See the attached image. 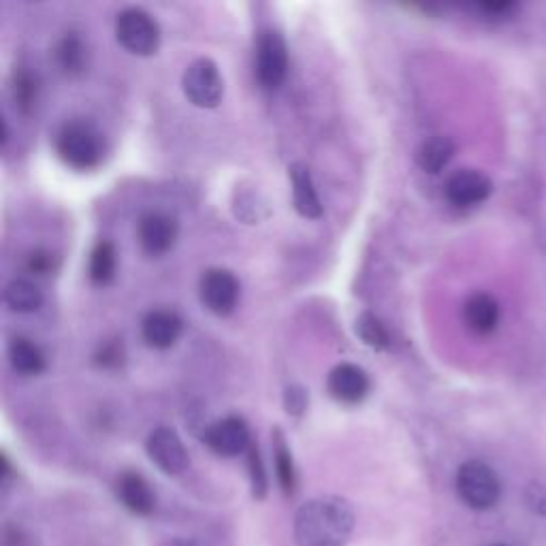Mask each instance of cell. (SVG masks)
<instances>
[{"mask_svg": "<svg viewBox=\"0 0 546 546\" xmlns=\"http://www.w3.org/2000/svg\"><path fill=\"white\" fill-rule=\"evenodd\" d=\"M355 530V510L342 497L325 495L305 502L295 514L299 546H344Z\"/></svg>", "mask_w": 546, "mask_h": 546, "instance_id": "cell-1", "label": "cell"}, {"mask_svg": "<svg viewBox=\"0 0 546 546\" xmlns=\"http://www.w3.org/2000/svg\"><path fill=\"white\" fill-rule=\"evenodd\" d=\"M56 152L64 164L78 171L97 167L103 156L101 133L86 120L67 122L56 137Z\"/></svg>", "mask_w": 546, "mask_h": 546, "instance_id": "cell-2", "label": "cell"}, {"mask_svg": "<svg viewBox=\"0 0 546 546\" xmlns=\"http://www.w3.org/2000/svg\"><path fill=\"white\" fill-rule=\"evenodd\" d=\"M117 43L134 56H152L161 45V28L143 9H125L116 20Z\"/></svg>", "mask_w": 546, "mask_h": 546, "instance_id": "cell-3", "label": "cell"}, {"mask_svg": "<svg viewBox=\"0 0 546 546\" xmlns=\"http://www.w3.org/2000/svg\"><path fill=\"white\" fill-rule=\"evenodd\" d=\"M457 491L469 508L489 510L500 500V480L486 463L467 461L457 474Z\"/></svg>", "mask_w": 546, "mask_h": 546, "instance_id": "cell-4", "label": "cell"}, {"mask_svg": "<svg viewBox=\"0 0 546 546\" xmlns=\"http://www.w3.org/2000/svg\"><path fill=\"white\" fill-rule=\"evenodd\" d=\"M181 88H184L188 101L195 107H218L222 94H225V81H222L218 64L209 58H199L186 69L184 78H181Z\"/></svg>", "mask_w": 546, "mask_h": 546, "instance_id": "cell-5", "label": "cell"}, {"mask_svg": "<svg viewBox=\"0 0 546 546\" xmlns=\"http://www.w3.org/2000/svg\"><path fill=\"white\" fill-rule=\"evenodd\" d=\"M289 73V47L280 32L265 31L256 43V78L265 90L284 84Z\"/></svg>", "mask_w": 546, "mask_h": 546, "instance_id": "cell-6", "label": "cell"}, {"mask_svg": "<svg viewBox=\"0 0 546 546\" xmlns=\"http://www.w3.org/2000/svg\"><path fill=\"white\" fill-rule=\"evenodd\" d=\"M199 295L209 312L227 316L239 301V282L228 269H208L199 282Z\"/></svg>", "mask_w": 546, "mask_h": 546, "instance_id": "cell-7", "label": "cell"}, {"mask_svg": "<svg viewBox=\"0 0 546 546\" xmlns=\"http://www.w3.org/2000/svg\"><path fill=\"white\" fill-rule=\"evenodd\" d=\"M145 450L152 463L164 474H181L188 467V453L186 446L181 442L178 433L169 427H158L150 433L148 442H145Z\"/></svg>", "mask_w": 546, "mask_h": 546, "instance_id": "cell-8", "label": "cell"}, {"mask_svg": "<svg viewBox=\"0 0 546 546\" xmlns=\"http://www.w3.org/2000/svg\"><path fill=\"white\" fill-rule=\"evenodd\" d=\"M203 440L220 457H237L248 453V449L252 446L248 425L239 416H227V419L209 425Z\"/></svg>", "mask_w": 546, "mask_h": 546, "instance_id": "cell-9", "label": "cell"}, {"mask_svg": "<svg viewBox=\"0 0 546 546\" xmlns=\"http://www.w3.org/2000/svg\"><path fill=\"white\" fill-rule=\"evenodd\" d=\"M137 237L141 248L150 256L167 254L178 239V222L171 216L161 214V211H152L139 220Z\"/></svg>", "mask_w": 546, "mask_h": 546, "instance_id": "cell-10", "label": "cell"}, {"mask_svg": "<svg viewBox=\"0 0 546 546\" xmlns=\"http://www.w3.org/2000/svg\"><path fill=\"white\" fill-rule=\"evenodd\" d=\"M493 190L491 180L485 173L474 171V169H461L453 173L446 181V199L457 208H469V205L483 203L489 199Z\"/></svg>", "mask_w": 546, "mask_h": 546, "instance_id": "cell-11", "label": "cell"}, {"mask_svg": "<svg viewBox=\"0 0 546 546\" xmlns=\"http://www.w3.org/2000/svg\"><path fill=\"white\" fill-rule=\"evenodd\" d=\"M327 391L336 402L355 406V403H359L367 397L369 378L359 366L342 363V366L333 367L331 374H329Z\"/></svg>", "mask_w": 546, "mask_h": 546, "instance_id": "cell-12", "label": "cell"}, {"mask_svg": "<svg viewBox=\"0 0 546 546\" xmlns=\"http://www.w3.org/2000/svg\"><path fill=\"white\" fill-rule=\"evenodd\" d=\"M181 329H184V322L173 310H154L143 319L141 336H143L150 348L167 350L178 342Z\"/></svg>", "mask_w": 546, "mask_h": 546, "instance_id": "cell-13", "label": "cell"}, {"mask_svg": "<svg viewBox=\"0 0 546 546\" xmlns=\"http://www.w3.org/2000/svg\"><path fill=\"white\" fill-rule=\"evenodd\" d=\"M291 184H292V205L297 214L308 220H316L322 216V205L316 192L312 175L303 162H292L289 167Z\"/></svg>", "mask_w": 546, "mask_h": 546, "instance_id": "cell-14", "label": "cell"}, {"mask_svg": "<svg viewBox=\"0 0 546 546\" xmlns=\"http://www.w3.org/2000/svg\"><path fill=\"white\" fill-rule=\"evenodd\" d=\"M463 319L474 333L486 336L500 322V305L486 292H474L463 305Z\"/></svg>", "mask_w": 546, "mask_h": 546, "instance_id": "cell-15", "label": "cell"}, {"mask_svg": "<svg viewBox=\"0 0 546 546\" xmlns=\"http://www.w3.org/2000/svg\"><path fill=\"white\" fill-rule=\"evenodd\" d=\"M117 495L134 514H150L154 510V491H152L148 480L134 472L122 474L120 480H117Z\"/></svg>", "mask_w": 546, "mask_h": 546, "instance_id": "cell-16", "label": "cell"}, {"mask_svg": "<svg viewBox=\"0 0 546 546\" xmlns=\"http://www.w3.org/2000/svg\"><path fill=\"white\" fill-rule=\"evenodd\" d=\"M9 361L11 367L22 375H37L45 369V356L37 344L31 339L15 338L9 344Z\"/></svg>", "mask_w": 546, "mask_h": 546, "instance_id": "cell-17", "label": "cell"}, {"mask_svg": "<svg viewBox=\"0 0 546 546\" xmlns=\"http://www.w3.org/2000/svg\"><path fill=\"white\" fill-rule=\"evenodd\" d=\"M455 154V143L449 137L427 139L416 152V162L425 173H440Z\"/></svg>", "mask_w": 546, "mask_h": 546, "instance_id": "cell-18", "label": "cell"}, {"mask_svg": "<svg viewBox=\"0 0 546 546\" xmlns=\"http://www.w3.org/2000/svg\"><path fill=\"white\" fill-rule=\"evenodd\" d=\"M5 303L11 312L20 314H31L37 312L43 303V295H41L39 286L32 284L28 280H14L9 282L7 289H5Z\"/></svg>", "mask_w": 546, "mask_h": 546, "instance_id": "cell-19", "label": "cell"}, {"mask_svg": "<svg viewBox=\"0 0 546 546\" xmlns=\"http://www.w3.org/2000/svg\"><path fill=\"white\" fill-rule=\"evenodd\" d=\"M56 62L62 73L78 75L86 67V47L78 34H67L56 47Z\"/></svg>", "mask_w": 546, "mask_h": 546, "instance_id": "cell-20", "label": "cell"}, {"mask_svg": "<svg viewBox=\"0 0 546 546\" xmlns=\"http://www.w3.org/2000/svg\"><path fill=\"white\" fill-rule=\"evenodd\" d=\"M116 248L109 242H98L90 254V280L94 284H109L116 275Z\"/></svg>", "mask_w": 546, "mask_h": 546, "instance_id": "cell-21", "label": "cell"}, {"mask_svg": "<svg viewBox=\"0 0 546 546\" xmlns=\"http://www.w3.org/2000/svg\"><path fill=\"white\" fill-rule=\"evenodd\" d=\"M273 459H275V472H278V480L284 493L295 491V466H292V457L286 440L282 436L280 430L273 431Z\"/></svg>", "mask_w": 546, "mask_h": 546, "instance_id": "cell-22", "label": "cell"}, {"mask_svg": "<svg viewBox=\"0 0 546 546\" xmlns=\"http://www.w3.org/2000/svg\"><path fill=\"white\" fill-rule=\"evenodd\" d=\"M356 336L372 350H386L391 344L389 331H386L383 320L369 312H363L359 319H356Z\"/></svg>", "mask_w": 546, "mask_h": 546, "instance_id": "cell-23", "label": "cell"}, {"mask_svg": "<svg viewBox=\"0 0 546 546\" xmlns=\"http://www.w3.org/2000/svg\"><path fill=\"white\" fill-rule=\"evenodd\" d=\"M14 98L15 105L23 111H28L37 101V79L32 78L31 70H17L14 81Z\"/></svg>", "mask_w": 546, "mask_h": 546, "instance_id": "cell-24", "label": "cell"}, {"mask_svg": "<svg viewBox=\"0 0 546 546\" xmlns=\"http://www.w3.org/2000/svg\"><path fill=\"white\" fill-rule=\"evenodd\" d=\"M248 466H250L252 486H254V495L263 497V493L267 489V480H265V472H263L261 455H258V449L254 444L248 449Z\"/></svg>", "mask_w": 546, "mask_h": 546, "instance_id": "cell-25", "label": "cell"}, {"mask_svg": "<svg viewBox=\"0 0 546 546\" xmlns=\"http://www.w3.org/2000/svg\"><path fill=\"white\" fill-rule=\"evenodd\" d=\"M284 408L292 416H301L308 408V391L301 386H289L284 393Z\"/></svg>", "mask_w": 546, "mask_h": 546, "instance_id": "cell-26", "label": "cell"}, {"mask_svg": "<svg viewBox=\"0 0 546 546\" xmlns=\"http://www.w3.org/2000/svg\"><path fill=\"white\" fill-rule=\"evenodd\" d=\"M125 359V355H122V344L116 342H105L101 348L97 352V363L101 367H117Z\"/></svg>", "mask_w": 546, "mask_h": 546, "instance_id": "cell-27", "label": "cell"}, {"mask_svg": "<svg viewBox=\"0 0 546 546\" xmlns=\"http://www.w3.org/2000/svg\"><path fill=\"white\" fill-rule=\"evenodd\" d=\"M50 269H51V256L47 254V252L37 250V252H32L31 256H28V272L45 275L47 272H50Z\"/></svg>", "mask_w": 546, "mask_h": 546, "instance_id": "cell-28", "label": "cell"}, {"mask_svg": "<svg viewBox=\"0 0 546 546\" xmlns=\"http://www.w3.org/2000/svg\"><path fill=\"white\" fill-rule=\"evenodd\" d=\"M532 491L536 493V497H530V504L533 506V510L540 514L546 513V493L542 486H532Z\"/></svg>", "mask_w": 546, "mask_h": 546, "instance_id": "cell-29", "label": "cell"}, {"mask_svg": "<svg viewBox=\"0 0 546 546\" xmlns=\"http://www.w3.org/2000/svg\"><path fill=\"white\" fill-rule=\"evenodd\" d=\"M493 546H506V544H493Z\"/></svg>", "mask_w": 546, "mask_h": 546, "instance_id": "cell-30", "label": "cell"}]
</instances>
